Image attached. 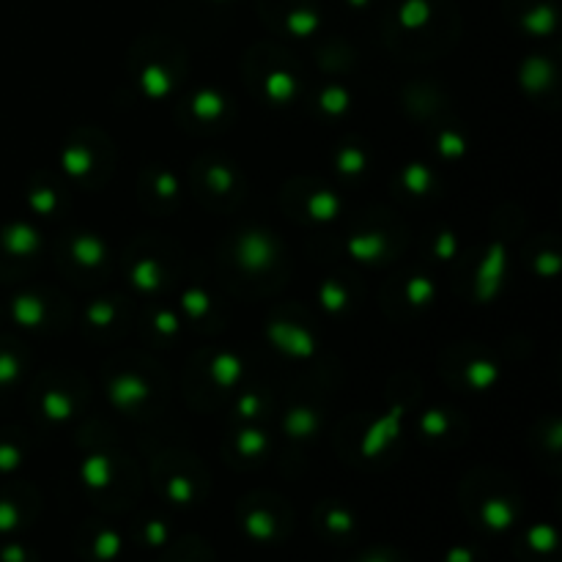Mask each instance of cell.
I'll use <instances>...</instances> for the list:
<instances>
[{"label":"cell","instance_id":"obj_1","mask_svg":"<svg viewBox=\"0 0 562 562\" xmlns=\"http://www.w3.org/2000/svg\"><path fill=\"white\" fill-rule=\"evenodd\" d=\"M236 261L242 269L247 272H264L272 267L275 261V242L267 236V234H258V231H250L239 239L236 245Z\"/></svg>","mask_w":562,"mask_h":562},{"label":"cell","instance_id":"obj_2","mask_svg":"<svg viewBox=\"0 0 562 562\" xmlns=\"http://www.w3.org/2000/svg\"><path fill=\"white\" fill-rule=\"evenodd\" d=\"M267 335H269L275 348H280L285 354H291V357H313V351H315L313 335L307 329H302V326L278 321V324H269Z\"/></svg>","mask_w":562,"mask_h":562},{"label":"cell","instance_id":"obj_3","mask_svg":"<svg viewBox=\"0 0 562 562\" xmlns=\"http://www.w3.org/2000/svg\"><path fill=\"white\" fill-rule=\"evenodd\" d=\"M401 417H403V406L398 403V406H392L381 420H376V423L368 428V434L362 436V445H359L362 456L373 458L376 453H381V450L398 436V431H401Z\"/></svg>","mask_w":562,"mask_h":562},{"label":"cell","instance_id":"obj_4","mask_svg":"<svg viewBox=\"0 0 562 562\" xmlns=\"http://www.w3.org/2000/svg\"><path fill=\"white\" fill-rule=\"evenodd\" d=\"M502 278H505V247L502 245H491L483 264H480V272H477V280H475V288H477V299L480 302H488L497 296L499 285H502Z\"/></svg>","mask_w":562,"mask_h":562},{"label":"cell","instance_id":"obj_5","mask_svg":"<svg viewBox=\"0 0 562 562\" xmlns=\"http://www.w3.org/2000/svg\"><path fill=\"white\" fill-rule=\"evenodd\" d=\"M146 398H148V384L140 381L137 376H121L110 384V401L121 409H129Z\"/></svg>","mask_w":562,"mask_h":562},{"label":"cell","instance_id":"obj_6","mask_svg":"<svg viewBox=\"0 0 562 562\" xmlns=\"http://www.w3.org/2000/svg\"><path fill=\"white\" fill-rule=\"evenodd\" d=\"M387 242L381 234H362V236H351L348 239V253L357 261H376L384 253Z\"/></svg>","mask_w":562,"mask_h":562},{"label":"cell","instance_id":"obj_7","mask_svg":"<svg viewBox=\"0 0 562 562\" xmlns=\"http://www.w3.org/2000/svg\"><path fill=\"white\" fill-rule=\"evenodd\" d=\"M212 379L220 384V387H231L236 384V379L242 376V362L234 357V354H217L212 359V368H209Z\"/></svg>","mask_w":562,"mask_h":562},{"label":"cell","instance_id":"obj_8","mask_svg":"<svg viewBox=\"0 0 562 562\" xmlns=\"http://www.w3.org/2000/svg\"><path fill=\"white\" fill-rule=\"evenodd\" d=\"M549 82H552V69H549V63H546L543 58H532V60L524 63V69H521V85H524L527 91H541V88H546Z\"/></svg>","mask_w":562,"mask_h":562},{"label":"cell","instance_id":"obj_9","mask_svg":"<svg viewBox=\"0 0 562 562\" xmlns=\"http://www.w3.org/2000/svg\"><path fill=\"white\" fill-rule=\"evenodd\" d=\"M71 253L82 267H96L104 258V245L99 239H93V236H80V239L71 242Z\"/></svg>","mask_w":562,"mask_h":562},{"label":"cell","instance_id":"obj_10","mask_svg":"<svg viewBox=\"0 0 562 562\" xmlns=\"http://www.w3.org/2000/svg\"><path fill=\"white\" fill-rule=\"evenodd\" d=\"M315 425H318L315 412H310V409H304V406L291 409L288 417H285V431H288L291 436H299V439L310 436V434L315 431Z\"/></svg>","mask_w":562,"mask_h":562},{"label":"cell","instance_id":"obj_11","mask_svg":"<svg viewBox=\"0 0 562 562\" xmlns=\"http://www.w3.org/2000/svg\"><path fill=\"white\" fill-rule=\"evenodd\" d=\"M140 85H143V91H146L151 99H162V96L170 91V77H168L165 69L148 66V69L140 74Z\"/></svg>","mask_w":562,"mask_h":562},{"label":"cell","instance_id":"obj_12","mask_svg":"<svg viewBox=\"0 0 562 562\" xmlns=\"http://www.w3.org/2000/svg\"><path fill=\"white\" fill-rule=\"evenodd\" d=\"M223 110H225V102H223V96L214 93V91H201V93L192 99V113H195L198 118H217V115H223Z\"/></svg>","mask_w":562,"mask_h":562},{"label":"cell","instance_id":"obj_13","mask_svg":"<svg viewBox=\"0 0 562 562\" xmlns=\"http://www.w3.org/2000/svg\"><path fill=\"white\" fill-rule=\"evenodd\" d=\"M5 247H8L11 253L25 256V253H30L33 247H38V236H36L27 225H16V228H11V231L5 234Z\"/></svg>","mask_w":562,"mask_h":562},{"label":"cell","instance_id":"obj_14","mask_svg":"<svg viewBox=\"0 0 562 562\" xmlns=\"http://www.w3.org/2000/svg\"><path fill=\"white\" fill-rule=\"evenodd\" d=\"M132 282H135L140 291H154V288H159V267H157V261L143 258V261L132 269Z\"/></svg>","mask_w":562,"mask_h":562},{"label":"cell","instance_id":"obj_15","mask_svg":"<svg viewBox=\"0 0 562 562\" xmlns=\"http://www.w3.org/2000/svg\"><path fill=\"white\" fill-rule=\"evenodd\" d=\"M307 209H310V214H313L315 220H332V217L337 214V209H340V201H337V195H332V192H315V195L310 198Z\"/></svg>","mask_w":562,"mask_h":562},{"label":"cell","instance_id":"obj_16","mask_svg":"<svg viewBox=\"0 0 562 562\" xmlns=\"http://www.w3.org/2000/svg\"><path fill=\"white\" fill-rule=\"evenodd\" d=\"M293 91H296V82H293L291 74H285V71H272V74L267 77V93H269L275 102L291 99Z\"/></svg>","mask_w":562,"mask_h":562},{"label":"cell","instance_id":"obj_17","mask_svg":"<svg viewBox=\"0 0 562 562\" xmlns=\"http://www.w3.org/2000/svg\"><path fill=\"white\" fill-rule=\"evenodd\" d=\"M82 477L88 486H104L110 480V472H107V461L102 456H91L85 464H82Z\"/></svg>","mask_w":562,"mask_h":562},{"label":"cell","instance_id":"obj_18","mask_svg":"<svg viewBox=\"0 0 562 562\" xmlns=\"http://www.w3.org/2000/svg\"><path fill=\"white\" fill-rule=\"evenodd\" d=\"M467 379H469L472 387L486 390V387L497 379V365H491V362H472V365L467 368Z\"/></svg>","mask_w":562,"mask_h":562},{"label":"cell","instance_id":"obj_19","mask_svg":"<svg viewBox=\"0 0 562 562\" xmlns=\"http://www.w3.org/2000/svg\"><path fill=\"white\" fill-rule=\"evenodd\" d=\"M63 168H66L71 176H80V173H85V170L91 168V154H88L85 148L71 146V148L63 151Z\"/></svg>","mask_w":562,"mask_h":562},{"label":"cell","instance_id":"obj_20","mask_svg":"<svg viewBox=\"0 0 562 562\" xmlns=\"http://www.w3.org/2000/svg\"><path fill=\"white\" fill-rule=\"evenodd\" d=\"M44 412L49 420H66L71 414V403L63 392H47L44 395Z\"/></svg>","mask_w":562,"mask_h":562},{"label":"cell","instance_id":"obj_21","mask_svg":"<svg viewBox=\"0 0 562 562\" xmlns=\"http://www.w3.org/2000/svg\"><path fill=\"white\" fill-rule=\"evenodd\" d=\"M403 181H406V187H409L414 195H423V192L431 187V173H428L423 165H412V168H406Z\"/></svg>","mask_w":562,"mask_h":562},{"label":"cell","instance_id":"obj_22","mask_svg":"<svg viewBox=\"0 0 562 562\" xmlns=\"http://www.w3.org/2000/svg\"><path fill=\"white\" fill-rule=\"evenodd\" d=\"M14 313L25 326H33L41 321V302L38 299H16Z\"/></svg>","mask_w":562,"mask_h":562},{"label":"cell","instance_id":"obj_23","mask_svg":"<svg viewBox=\"0 0 562 562\" xmlns=\"http://www.w3.org/2000/svg\"><path fill=\"white\" fill-rule=\"evenodd\" d=\"M346 107H348V93H346V91H340V88H329V91L321 93V110H324V113L337 115V113H343Z\"/></svg>","mask_w":562,"mask_h":562},{"label":"cell","instance_id":"obj_24","mask_svg":"<svg viewBox=\"0 0 562 562\" xmlns=\"http://www.w3.org/2000/svg\"><path fill=\"white\" fill-rule=\"evenodd\" d=\"M406 296H409V302L412 304H425L431 296H434V285H431V280H425V278H414V280H409V285H406Z\"/></svg>","mask_w":562,"mask_h":562},{"label":"cell","instance_id":"obj_25","mask_svg":"<svg viewBox=\"0 0 562 562\" xmlns=\"http://www.w3.org/2000/svg\"><path fill=\"white\" fill-rule=\"evenodd\" d=\"M337 168H340V173L357 176V173L365 168V154L357 151V148H346V151L337 157Z\"/></svg>","mask_w":562,"mask_h":562},{"label":"cell","instance_id":"obj_26","mask_svg":"<svg viewBox=\"0 0 562 562\" xmlns=\"http://www.w3.org/2000/svg\"><path fill=\"white\" fill-rule=\"evenodd\" d=\"M346 291L343 288H337V285H332V282H326L324 288H321V304L326 307V310H343L346 307Z\"/></svg>","mask_w":562,"mask_h":562},{"label":"cell","instance_id":"obj_27","mask_svg":"<svg viewBox=\"0 0 562 562\" xmlns=\"http://www.w3.org/2000/svg\"><path fill=\"white\" fill-rule=\"evenodd\" d=\"M264 445H267V436H264L261 431H245V434L239 436V450H242L245 456H258V453L264 450Z\"/></svg>","mask_w":562,"mask_h":562},{"label":"cell","instance_id":"obj_28","mask_svg":"<svg viewBox=\"0 0 562 562\" xmlns=\"http://www.w3.org/2000/svg\"><path fill=\"white\" fill-rule=\"evenodd\" d=\"M423 431L428 434V436H442L445 431H447V417L442 414V412H425L423 414Z\"/></svg>","mask_w":562,"mask_h":562},{"label":"cell","instance_id":"obj_29","mask_svg":"<svg viewBox=\"0 0 562 562\" xmlns=\"http://www.w3.org/2000/svg\"><path fill=\"white\" fill-rule=\"evenodd\" d=\"M184 307L190 310V315H203L209 310V296L203 291H187L184 293Z\"/></svg>","mask_w":562,"mask_h":562},{"label":"cell","instance_id":"obj_30","mask_svg":"<svg viewBox=\"0 0 562 562\" xmlns=\"http://www.w3.org/2000/svg\"><path fill=\"white\" fill-rule=\"evenodd\" d=\"M113 315H115V310H113V304H107V302H96V304L88 310V318H91V324H96V326L110 324Z\"/></svg>","mask_w":562,"mask_h":562},{"label":"cell","instance_id":"obj_31","mask_svg":"<svg viewBox=\"0 0 562 562\" xmlns=\"http://www.w3.org/2000/svg\"><path fill=\"white\" fill-rule=\"evenodd\" d=\"M439 148H442L445 157H461V154H464V140H461L458 135L445 132L442 140H439Z\"/></svg>","mask_w":562,"mask_h":562},{"label":"cell","instance_id":"obj_32","mask_svg":"<svg viewBox=\"0 0 562 562\" xmlns=\"http://www.w3.org/2000/svg\"><path fill=\"white\" fill-rule=\"evenodd\" d=\"M209 181H212L220 192H225V190L234 184V173H231L228 168H223V165H214V168L209 170Z\"/></svg>","mask_w":562,"mask_h":562},{"label":"cell","instance_id":"obj_33","mask_svg":"<svg viewBox=\"0 0 562 562\" xmlns=\"http://www.w3.org/2000/svg\"><path fill=\"white\" fill-rule=\"evenodd\" d=\"M524 25H527L530 30H535V33H546V30L552 27V14H549V11H535L532 16L524 19Z\"/></svg>","mask_w":562,"mask_h":562},{"label":"cell","instance_id":"obj_34","mask_svg":"<svg viewBox=\"0 0 562 562\" xmlns=\"http://www.w3.org/2000/svg\"><path fill=\"white\" fill-rule=\"evenodd\" d=\"M288 25H291L293 33H310L315 27V16L313 14H291Z\"/></svg>","mask_w":562,"mask_h":562},{"label":"cell","instance_id":"obj_35","mask_svg":"<svg viewBox=\"0 0 562 562\" xmlns=\"http://www.w3.org/2000/svg\"><path fill=\"white\" fill-rule=\"evenodd\" d=\"M488 521L505 527V524L510 521V510H508L502 502H491V505H488Z\"/></svg>","mask_w":562,"mask_h":562},{"label":"cell","instance_id":"obj_36","mask_svg":"<svg viewBox=\"0 0 562 562\" xmlns=\"http://www.w3.org/2000/svg\"><path fill=\"white\" fill-rule=\"evenodd\" d=\"M538 272L541 275H554L557 269H560V258L554 256V253H543V256H538Z\"/></svg>","mask_w":562,"mask_h":562},{"label":"cell","instance_id":"obj_37","mask_svg":"<svg viewBox=\"0 0 562 562\" xmlns=\"http://www.w3.org/2000/svg\"><path fill=\"white\" fill-rule=\"evenodd\" d=\"M33 206H36L38 212H47V214H49V212L55 209V195H52L49 190H38V192L33 195Z\"/></svg>","mask_w":562,"mask_h":562},{"label":"cell","instance_id":"obj_38","mask_svg":"<svg viewBox=\"0 0 562 562\" xmlns=\"http://www.w3.org/2000/svg\"><path fill=\"white\" fill-rule=\"evenodd\" d=\"M157 192H159L162 198H170V195H176V179H173L170 173H162V176L157 179Z\"/></svg>","mask_w":562,"mask_h":562},{"label":"cell","instance_id":"obj_39","mask_svg":"<svg viewBox=\"0 0 562 562\" xmlns=\"http://www.w3.org/2000/svg\"><path fill=\"white\" fill-rule=\"evenodd\" d=\"M157 329L165 332V335H173V332L179 329L176 315H170V313H159V315H157Z\"/></svg>","mask_w":562,"mask_h":562},{"label":"cell","instance_id":"obj_40","mask_svg":"<svg viewBox=\"0 0 562 562\" xmlns=\"http://www.w3.org/2000/svg\"><path fill=\"white\" fill-rule=\"evenodd\" d=\"M453 253H456L453 236H450V234H442V236H439V245H436V256H439V258H450Z\"/></svg>","mask_w":562,"mask_h":562},{"label":"cell","instance_id":"obj_41","mask_svg":"<svg viewBox=\"0 0 562 562\" xmlns=\"http://www.w3.org/2000/svg\"><path fill=\"white\" fill-rule=\"evenodd\" d=\"M258 409H261V401H258L256 395H247V398H242V401H239V412H242L245 417L258 414Z\"/></svg>","mask_w":562,"mask_h":562},{"label":"cell","instance_id":"obj_42","mask_svg":"<svg viewBox=\"0 0 562 562\" xmlns=\"http://www.w3.org/2000/svg\"><path fill=\"white\" fill-rule=\"evenodd\" d=\"M414 5H417V8H412V11L406 8V11H403V25H420V22L425 19V8H423L420 3H414Z\"/></svg>","mask_w":562,"mask_h":562},{"label":"cell","instance_id":"obj_43","mask_svg":"<svg viewBox=\"0 0 562 562\" xmlns=\"http://www.w3.org/2000/svg\"><path fill=\"white\" fill-rule=\"evenodd\" d=\"M14 376H16V359L0 357V381L3 379H14Z\"/></svg>","mask_w":562,"mask_h":562},{"label":"cell","instance_id":"obj_44","mask_svg":"<svg viewBox=\"0 0 562 562\" xmlns=\"http://www.w3.org/2000/svg\"><path fill=\"white\" fill-rule=\"evenodd\" d=\"M170 491L179 497V499H184V497H190V486L181 480V477H176L173 483H170Z\"/></svg>","mask_w":562,"mask_h":562},{"label":"cell","instance_id":"obj_45","mask_svg":"<svg viewBox=\"0 0 562 562\" xmlns=\"http://www.w3.org/2000/svg\"><path fill=\"white\" fill-rule=\"evenodd\" d=\"M0 464H3V467H11V464H16V450H11V447H3V450H0Z\"/></svg>","mask_w":562,"mask_h":562},{"label":"cell","instance_id":"obj_46","mask_svg":"<svg viewBox=\"0 0 562 562\" xmlns=\"http://www.w3.org/2000/svg\"><path fill=\"white\" fill-rule=\"evenodd\" d=\"M332 524H335V527H346V516H340V513H332Z\"/></svg>","mask_w":562,"mask_h":562}]
</instances>
